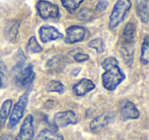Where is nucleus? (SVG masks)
<instances>
[{
	"label": "nucleus",
	"mask_w": 149,
	"mask_h": 140,
	"mask_svg": "<svg viewBox=\"0 0 149 140\" xmlns=\"http://www.w3.org/2000/svg\"><path fill=\"white\" fill-rule=\"evenodd\" d=\"M101 66L105 70V72L102 74V85L107 90H114L126 78L125 74L118 66V60L116 58L110 56L102 62Z\"/></svg>",
	"instance_id": "1"
},
{
	"label": "nucleus",
	"mask_w": 149,
	"mask_h": 140,
	"mask_svg": "<svg viewBox=\"0 0 149 140\" xmlns=\"http://www.w3.org/2000/svg\"><path fill=\"white\" fill-rule=\"evenodd\" d=\"M135 35H136V25L130 21L125 26L124 32L120 37V54L127 64H131L134 57L135 49Z\"/></svg>",
	"instance_id": "2"
},
{
	"label": "nucleus",
	"mask_w": 149,
	"mask_h": 140,
	"mask_svg": "<svg viewBox=\"0 0 149 140\" xmlns=\"http://www.w3.org/2000/svg\"><path fill=\"white\" fill-rule=\"evenodd\" d=\"M131 7H132L131 0H118L116 1L111 11V15L109 17V23H108L109 29H116L120 23H123L125 18L130 11Z\"/></svg>",
	"instance_id": "3"
},
{
	"label": "nucleus",
	"mask_w": 149,
	"mask_h": 140,
	"mask_svg": "<svg viewBox=\"0 0 149 140\" xmlns=\"http://www.w3.org/2000/svg\"><path fill=\"white\" fill-rule=\"evenodd\" d=\"M36 8L39 15L43 20L58 19L60 15L59 8L56 4L51 3L46 0H39L36 4Z\"/></svg>",
	"instance_id": "4"
},
{
	"label": "nucleus",
	"mask_w": 149,
	"mask_h": 140,
	"mask_svg": "<svg viewBox=\"0 0 149 140\" xmlns=\"http://www.w3.org/2000/svg\"><path fill=\"white\" fill-rule=\"evenodd\" d=\"M28 94H23L19 97V101L17 102V104L15 105L13 111L10 113V118H9L8 122V128L9 129H13V127L19 124V122L21 121V119L23 118L24 113H25V109L27 107L28 104Z\"/></svg>",
	"instance_id": "5"
},
{
	"label": "nucleus",
	"mask_w": 149,
	"mask_h": 140,
	"mask_svg": "<svg viewBox=\"0 0 149 140\" xmlns=\"http://www.w3.org/2000/svg\"><path fill=\"white\" fill-rule=\"evenodd\" d=\"M35 79V73L33 71V66L32 64H27V66H19V72L15 76V83L17 86L27 87L33 83Z\"/></svg>",
	"instance_id": "6"
},
{
	"label": "nucleus",
	"mask_w": 149,
	"mask_h": 140,
	"mask_svg": "<svg viewBox=\"0 0 149 140\" xmlns=\"http://www.w3.org/2000/svg\"><path fill=\"white\" fill-rule=\"evenodd\" d=\"M88 30L81 26H70L66 29L65 42L68 44H74L83 41L88 36Z\"/></svg>",
	"instance_id": "7"
},
{
	"label": "nucleus",
	"mask_w": 149,
	"mask_h": 140,
	"mask_svg": "<svg viewBox=\"0 0 149 140\" xmlns=\"http://www.w3.org/2000/svg\"><path fill=\"white\" fill-rule=\"evenodd\" d=\"M35 136V130L33 125V116L29 115L24 120L19 134L15 140H33Z\"/></svg>",
	"instance_id": "8"
},
{
	"label": "nucleus",
	"mask_w": 149,
	"mask_h": 140,
	"mask_svg": "<svg viewBox=\"0 0 149 140\" xmlns=\"http://www.w3.org/2000/svg\"><path fill=\"white\" fill-rule=\"evenodd\" d=\"M53 123L56 127L64 128L68 125H74L77 123V116L72 111H60L55 113L53 118Z\"/></svg>",
	"instance_id": "9"
},
{
	"label": "nucleus",
	"mask_w": 149,
	"mask_h": 140,
	"mask_svg": "<svg viewBox=\"0 0 149 140\" xmlns=\"http://www.w3.org/2000/svg\"><path fill=\"white\" fill-rule=\"evenodd\" d=\"M120 113L124 120H135L140 117V113H139L136 105L129 100L123 101L120 103Z\"/></svg>",
	"instance_id": "10"
},
{
	"label": "nucleus",
	"mask_w": 149,
	"mask_h": 140,
	"mask_svg": "<svg viewBox=\"0 0 149 140\" xmlns=\"http://www.w3.org/2000/svg\"><path fill=\"white\" fill-rule=\"evenodd\" d=\"M40 34V39L43 43H48L50 41H54L57 39H62L63 36L60 32H58L54 27H50V26H44L41 27L39 31Z\"/></svg>",
	"instance_id": "11"
},
{
	"label": "nucleus",
	"mask_w": 149,
	"mask_h": 140,
	"mask_svg": "<svg viewBox=\"0 0 149 140\" xmlns=\"http://www.w3.org/2000/svg\"><path fill=\"white\" fill-rule=\"evenodd\" d=\"M95 88V84L89 79H82L74 86V92L78 96H83Z\"/></svg>",
	"instance_id": "12"
},
{
	"label": "nucleus",
	"mask_w": 149,
	"mask_h": 140,
	"mask_svg": "<svg viewBox=\"0 0 149 140\" xmlns=\"http://www.w3.org/2000/svg\"><path fill=\"white\" fill-rule=\"evenodd\" d=\"M136 4V13L140 20L144 24H147L149 21V9L148 0H135Z\"/></svg>",
	"instance_id": "13"
},
{
	"label": "nucleus",
	"mask_w": 149,
	"mask_h": 140,
	"mask_svg": "<svg viewBox=\"0 0 149 140\" xmlns=\"http://www.w3.org/2000/svg\"><path fill=\"white\" fill-rule=\"evenodd\" d=\"M110 120H111V116H110L109 113H103V115H101V116H98V117H96L95 119L91 122V124H90V129L94 132L98 131V130L104 128L106 125H108Z\"/></svg>",
	"instance_id": "14"
},
{
	"label": "nucleus",
	"mask_w": 149,
	"mask_h": 140,
	"mask_svg": "<svg viewBox=\"0 0 149 140\" xmlns=\"http://www.w3.org/2000/svg\"><path fill=\"white\" fill-rule=\"evenodd\" d=\"M64 64H65V60H64L63 56L56 55L54 57H52L50 60H48L47 69L50 72L58 73L61 72L62 69L64 68Z\"/></svg>",
	"instance_id": "15"
},
{
	"label": "nucleus",
	"mask_w": 149,
	"mask_h": 140,
	"mask_svg": "<svg viewBox=\"0 0 149 140\" xmlns=\"http://www.w3.org/2000/svg\"><path fill=\"white\" fill-rule=\"evenodd\" d=\"M11 106H13V100L11 99H7L3 102L1 109H0V126L4 125L5 121L10 113Z\"/></svg>",
	"instance_id": "16"
},
{
	"label": "nucleus",
	"mask_w": 149,
	"mask_h": 140,
	"mask_svg": "<svg viewBox=\"0 0 149 140\" xmlns=\"http://www.w3.org/2000/svg\"><path fill=\"white\" fill-rule=\"evenodd\" d=\"M37 140H63V138H62L61 135L55 133L54 131L46 129L40 132V134L37 137Z\"/></svg>",
	"instance_id": "17"
},
{
	"label": "nucleus",
	"mask_w": 149,
	"mask_h": 140,
	"mask_svg": "<svg viewBox=\"0 0 149 140\" xmlns=\"http://www.w3.org/2000/svg\"><path fill=\"white\" fill-rule=\"evenodd\" d=\"M149 62V37L145 36L144 41L141 48V62L143 64H147Z\"/></svg>",
	"instance_id": "18"
},
{
	"label": "nucleus",
	"mask_w": 149,
	"mask_h": 140,
	"mask_svg": "<svg viewBox=\"0 0 149 140\" xmlns=\"http://www.w3.org/2000/svg\"><path fill=\"white\" fill-rule=\"evenodd\" d=\"M60 1L62 3V6L72 13L79 8V6L84 0H60Z\"/></svg>",
	"instance_id": "19"
},
{
	"label": "nucleus",
	"mask_w": 149,
	"mask_h": 140,
	"mask_svg": "<svg viewBox=\"0 0 149 140\" xmlns=\"http://www.w3.org/2000/svg\"><path fill=\"white\" fill-rule=\"evenodd\" d=\"M27 49L30 53H39V52H41L42 50H43V48H42L41 46H40V44L38 43L36 37L32 36V37L29 39V42H28Z\"/></svg>",
	"instance_id": "20"
},
{
	"label": "nucleus",
	"mask_w": 149,
	"mask_h": 140,
	"mask_svg": "<svg viewBox=\"0 0 149 140\" xmlns=\"http://www.w3.org/2000/svg\"><path fill=\"white\" fill-rule=\"evenodd\" d=\"M77 18L82 22H89L94 18V11L89 8H82L77 13Z\"/></svg>",
	"instance_id": "21"
},
{
	"label": "nucleus",
	"mask_w": 149,
	"mask_h": 140,
	"mask_svg": "<svg viewBox=\"0 0 149 140\" xmlns=\"http://www.w3.org/2000/svg\"><path fill=\"white\" fill-rule=\"evenodd\" d=\"M47 90L49 92H57L59 94H61L64 91V86L59 81H51V82L48 83Z\"/></svg>",
	"instance_id": "22"
},
{
	"label": "nucleus",
	"mask_w": 149,
	"mask_h": 140,
	"mask_svg": "<svg viewBox=\"0 0 149 140\" xmlns=\"http://www.w3.org/2000/svg\"><path fill=\"white\" fill-rule=\"evenodd\" d=\"M88 46L92 49H95L97 53H102L104 51V45L103 42L100 38H96V39H93L88 43Z\"/></svg>",
	"instance_id": "23"
},
{
	"label": "nucleus",
	"mask_w": 149,
	"mask_h": 140,
	"mask_svg": "<svg viewBox=\"0 0 149 140\" xmlns=\"http://www.w3.org/2000/svg\"><path fill=\"white\" fill-rule=\"evenodd\" d=\"M5 81H6V68L2 62H0V88L3 87Z\"/></svg>",
	"instance_id": "24"
},
{
	"label": "nucleus",
	"mask_w": 149,
	"mask_h": 140,
	"mask_svg": "<svg viewBox=\"0 0 149 140\" xmlns=\"http://www.w3.org/2000/svg\"><path fill=\"white\" fill-rule=\"evenodd\" d=\"M89 60V55L86 53H77L74 54V60L78 62H86V60Z\"/></svg>",
	"instance_id": "25"
},
{
	"label": "nucleus",
	"mask_w": 149,
	"mask_h": 140,
	"mask_svg": "<svg viewBox=\"0 0 149 140\" xmlns=\"http://www.w3.org/2000/svg\"><path fill=\"white\" fill-rule=\"evenodd\" d=\"M107 6H108L107 1H105V0H100V2H98L97 5H96V9H97L98 11H104L107 8Z\"/></svg>",
	"instance_id": "26"
},
{
	"label": "nucleus",
	"mask_w": 149,
	"mask_h": 140,
	"mask_svg": "<svg viewBox=\"0 0 149 140\" xmlns=\"http://www.w3.org/2000/svg\"><path fill=\"white\" fill-rule=\"evenodd\" d=\"M1 140H11V138L6 134H3V135H1Z\"/></svg>",
	"instance_id": "27"
}]
</instances>
